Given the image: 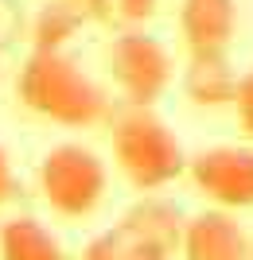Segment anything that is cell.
Returning a JSON list of instances; mask_svg holds the SVG:
<instances>
[{"instance_id":"obj_1","label":"cell","mask_w":253,"mask_h":260,"mask_svg":"<svg viewBox=\"0 0 253 260\" xmlns=\"http://www.w3.org/2000/svg\"><path fill=\"white\" fill-rule=\"evenodd\" d=\"M16 98L63 128H90L109 117L101 86L63 51H32L16 78Z\"/></svg>"},{"instance_id":"obj_2","label":"cell","mask_w":253,"mask_h":260,"mask_svg":"<svg viewBox=\"0 0 253 260\" xmlns=\"http://www.w3.org/2000/svg\"><path fill=\"white\" fill-rule=\"evenodd\" d=\"M113 163L132 190L152 194L176 183L191 159L179 136L167 128V120H160L144 105H129L113 120Z\"/></svg>"},{"instance_id":"obj_3","label":"cell","mask_w":253,"mask_h":260,"mask_svg":"<svg viewBox=\"0 0 253 260\" xmlns=\"http://www.w3.org/2000/svg\"><path fill=\"white\" fill-rule=\"evenodd\" d=\"M109 171L82 144H55L39 159V190L59 217H90L101 206Z\"/></svg>"},{"instance_id":"obj_4","label":"cell","mask_w":253,"mask_h":260,"mask_svg":"<svg viewBox=\"0 0 253 260\" xmlns=\"http://www.w3.org/2000/svg\"><path fill=\"white\" fill-rule=\"evenodd\" d=\"M105 66H109L113 86L121 89L125 105H144V109H152L164 98L172 86V74H176L167 47L156 35H144L140 27H129L113 39L105 51Z\"/></svg>"},{"instance_id":"obj_5","label":"cell","mask_w":253,"mask_h":260,"mask_svg":"<svg viewBox=\"0 0 253 260\" xmlns=\"http://www.w3.org/2000/svg\"><path fill=\"white\" fill-rule=\"evenodd\" d=\"M187 175L199 194H207L214 206L249 210L253 206V148L242 144H218L191 155Z\"/></svg>"},{"instance_id":"obj_6","label":"cell","mask_w":253,"mask_h":260,"mask_svg":"<svg viewBox=\"0 0 253 260\" xmlns=\"http://www.w3.org/2000/svg\"><path fill=\"white\" fill-rule=\"evenodd\" d=\"M179 256L183 260H253V241L245 233V225L234 217V210L214 206L187 217Z\"/></svg>"},{"instance_id":"obj_7","label":"cell","mask_w":253,"mask_h":260,"mask_svg":"<svg viewBox=\"0 0 253 260\" xmlns=\"http://www.w3.org/2000/svg\"><path fill=\"white\" fill-rule=\"evenodd\" d=\"M179 35L187 51H226L238 35V0H179Z\"/></svg>"},{"instance_id":"obj_8","label":"cell","mask_w":253,"mask_h":260,"mask_svg":"<svg viewBox=\"0 0 253 260\" xmlns=\"http://www.w3.org/2000/svg\"><path fill=\"white\" fill-rule=\"evenodd\" d=\"M238 82H242V74L234 70L226 51H191L187 66H183V93L191 98V105L203 109L234 105Z\"/></svg>"},{"instance_id":"obj_9","label":"cell","mask_w":253,"mask_h":260,"mask_svg":"<svg viewBox=\"0 0 253 260\" xmlns=\"http://www.w3.org/2000/svg\"><path fill=\"white\" fill-rule=\"evenodd\" d=\"M121 225L132 229L140 241L156 245V249H164L176 256L179 252V241H183V225H187V217L176 202H167V198H156V194H144L136 206L125 210Z\"/></svg>"},{"instance_id":"obj_10","label":"cell","mask_w":253,"mask_h":260,"mask_svg":"<svg viewBox=\"0 0 253 260\" xmlns=\"http://www.w3.org/2000/svg\"><path fill=\"white\" fill-rule=\"evenodd\" d=\"M86 20H90V12L82 0H47V4H39V12L27 23L32 51H63L82 31Z\"/></svg>"},{"instance_id":"obj_11","label":"cell","mask_w":253,"mask_h":260,"mask_svg":"<svg viewBox=\"0 0 253 260\" xmlns=\"http://www.w3.org/2000/svg\"><path fill=\"white\" fill-rule=\"evenodd\" d=\"M0 260H66V252L43 221L8 217L0 225Z\"/></svg>"},{"instance_id":"obj_12","label":"cell","mask_w":253,"mask_h":260,"mask_svg":"<svg viewBox=\"0 0 253 260\" xmlns=\"http://www.w3.org/2000/svg\"><path fill=\"white\" fill-rule=\"evenodd\" d=\"M82 260H172V252L140 241L132 229H125L117 221L113 229H105V233H98V237L90 241Z\"/></svg>"},{"instance_id":"obj_13","label":"cell","mask_w":253,"mask_h":260,"mask_svg":"<svg viewBox=\"0 0 253 260\" xmlns=\"http://www.w3.org/2000/svg\"><path fill=\"white\" fill-rule=\"evenodd\" d=\"M160 12V0H113V16L125 23H132V27H140V23H148Z\"/></svg>"},{"instance_id":"obj_14","label":"cell","mask_w":253,"mask_h":260,"mask_svg":"<svg viewBox=\"0 0 253 260\" xmlns=\"http://www.w3.org/2000/svg\"><path fill=\"white\" fill-rule=\"evenodd\" d=\"M234 109H238V124H242V132L253 140V70H249V74H242V82H238Z\"/></svg>"},{"instance_id":"obj_15","label":"cell","mask_w":253,"mask_h":260,"mask_svg":"<svg viewBox=\"0 0 253 260\" xmlns=\"http://www.w3.org/2000/svg\"><path fill=\"white\" fill-rule=\"evenodd\" d=\"M23 12L16 0H0V47H8L16 35H23Z\"/></svg>"},{"instance_id":"obj_16","label":"cell","mask_w":253,"mask_h":260,"mask_svg":"<svg viewBox=\"0 0 253 260\" xmlns=\"http://www.w3.org/2000/svg\"><path fill=\"white\" fill-rule=\"evenodd\" d=\"M12 194H16V179H12L8 155H4V148H0V206H4V202H8Z\"/></svg>"},{"instance_id":"obj_17","label":"cell","mask_w":253,"mask_h":260,"mask_svg":"<svg viewBox=\"0 0 253 260\" xmlns=\"http://www.w3.org/2000/svg\"><path fill=\"white\" fill-rule=\"evenodd\" d=\"M90 20H113V0H82Z\"/></svg>"},{"instance_id":"obj_18","label":"cell","mask_w":253,"mask_h":260,"mask_svg":"<svg viewBox=\"0 0 253 260\" xmlns=\"http://www.w3.org/2000/svg\"><path fill=\"white\" fill-rule=\"evenodd\" d=\"M249 241H253V233H249Z\"/></svg>"}]
</instances>
